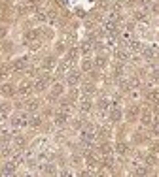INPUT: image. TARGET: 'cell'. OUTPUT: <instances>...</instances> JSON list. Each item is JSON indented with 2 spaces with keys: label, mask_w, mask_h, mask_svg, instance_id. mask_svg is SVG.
Wrapping results in <instances>:
<instances>
[{
  "label": "cell",
  "mask_w": 159,
  "mask_h": 177,
  "mask_svg": "<svg viewBox=\"0 0 159 177\" xmlns=\"http://www.w3.org/2000/svg\"><path fill=\"white\" fill-rule=\"evenodd\" d=\"M19 92H21V94H28V92H30V83L23 81L21 87H19Z\"/></svg>",
  "instance_id": "277c9868"
},
{
  "label": "cell",
  "mask_w": 159,
  "mask_h": 177,
  "mask_svg": "<svg viewBox=\"0 0 159 177\" xmlns=\"http://www.w3.org/2000/svg\"><path fill=\"white\" fill-rule=\"evenodd\" d=\"M38 2H40V0H30V4H38Z\"/></svg>",
  "instance_id": "836d02e7"
},
{
  "label": "cell",
  "mask_w": 159,
  "mask_h": 177,
  "mask_svg": "<svg viewBox=\"0 0 159 177\" xmlns=\"http://www.w3.org/2000/svg\"><path fill=\"white\" fill-rule=\"evenodd\" d=\"M116 59H119L123 62V60H127V53L125 51H116Z\"/></svg>",
  "instance_id": "7c38bea8"
},
{
  "label": "cell",
  "mask_w": 159,
  "mask_h": 177,
  "mask_svg": "<svg viewBox=\"0 0 159 177\" xmlns=\"http://www.w3.org/2000/svg\"><path fill=\"white\" fill-rule=\"evenodd\" d=\"M93 91H95V87L91 85V83H87V85H83V92H85V94H91Z\"/></svg>",
  "instance_id": "5bb4252c"
},
{
  "label": "cell",
  "mask_w": 159,
  "mask_h": 177,
  "mask_svg": "<svg viewBox=\"0 0 159 177\" xmlns=\"http://www.w3.org/2000/svg\"><path fill=\"white\" fill-rule=\"evenodd\" d=\"M99 108H100V109H106V100H100V102H99Z\"/></svg>",
  "instance_id": "f1b7e54d"
},
{
  "label": "cell",
  "mask_w": 159,
  "mask_h": 177,
  "mask_svg": "<svg viewBox=\"0 0 159 177\" xmlns=\"http://www.w3.org/2000/svg\"><path fill=\"white\" fill-rule=\"evenodd\" d=\"M119 117H121V113H119L118 109H114L112 115H110V119H112V121H119Z\"/></svg>",
  "instance_id": "9a60e30c"
},
{
  "label": "cell",
  "mask_w": 159,
  "mask_h": 177,
  "mask_svg": "<svg viewBox=\"0 0 159 177\" xmlns=\"http://www.w3.org/2000/svg\"><path fill=\"white\" fill-rule=\"evenodd\" d=\"M118 153L125 154V153H127V145H125V143H118Z\"/></svg>",
  "instance_id": "ac0fdd59"
},
{
  "label": "cell",
  "mask_w": 159,
  "mask_h": 177,
  "mask_svg": "<svg viewBox=\"0 0 159 177\" xmlns=\"http://www.w3.org/2000/svg\"><path fill=\"white\" fill-rule=\"evenodd\" d=\"M63 92V85H55L53 87V96H59Z\"/></svg>",
  "instance_id": "e0dca14e"
},
{
  "label": "cell",
  "mask_w": 159,
  "mask_h": 177,
  "mask_svg": "<svg viewBox=\"0 0 159 177\" xmlns=\"http://www.w3.org/2000/svg\"><path fill=\"white\" fill-rule=\"evenodd\" d=\"M106 64V60L102 59V57H99V59H97V66H104Z\"/></svg>",
  "instance_id": "cb8c5ba5"
},
{
  "label": "cell",
  "mask_w": 159,
  "mask_h": 177,
  "mask_svg": "<svg viewBox=\"0 0 159 177\" xmlns=\"http://www.w3.org/2000/svg\"><path fill=\"white\" fill-rule=\"evenodd\" d=\"M129 47H131L133 51H138V49H140V43H138V41H131V45H129Z\"/></svg>",
  "instance_id": "44dd1931"
},
{
  "label": "cell",
  "mask_w": 159,
  "mask_h": 177,
  "mask_svg": "<svg viewBox=\"0 0 159 177\" xmlns=\"http://www.w3.org/2000/svg\"><path fill=\"white\" fill-rule=\"evenodd\" d=\"M154 134H155V136H159V121L154 124Z\"/></svg>",
  "instance_id": "4316f807"
},
{
  "label": "cell",
  "mask_w": 159,
  "mask_h": 177,
  "mask_svg": "<svg viewBox=\"0 0 159 177\" xmlns=\"http://www.w3.org/2000/svg\"><path fill=\"white\" fill-rule=\"evenodd\" d=\"M55 123H57V124H64V123H66V109H63V111H59V113L55 115Z\"/></svg>",
  "instance_id": "6da1fadb"
},
{
  "label": "cell",
  "mask_w": 159,
  "mask_h": 177,
  "mask_svg": "<svg viewBox=\"0 0 159 177\" xmlns=\"http://www.w3.org/2000/svg\"><path fill=\"white\" fill-rule=\"evenodd\" d=\"M0 109H2L4 113H8V111H9V104H2V108H0Z\"/></svg>",
  "instance_id": "83f0119b"
},
{
  "label": "cell",
  "mask_w": 159,
  "mask_h": 177,
  "mask_svg": "<svg viewBox=\"0 0 159 177\" xmlns=\"http://www.w3.org/2000/svg\"><path fill=\"white\" fill-rule=\"evenodd\" d=\"M142 123H144V124H150L152 123V115L148 113V111H144V115H142Z\"/></svg>",
  "instance_id": "4fadbf2b"
},
{
  "label": "cell",
  "mask_w": 159,
  "mask_h": 177,
  "mask_svg": "<svg viewBox=\"0 0 159 177\" xmlns=\"http://www.w3.org/2000/svg\"><path fill=\"white\" fill-rule=\"evenodd\" d=\"M4 34H6V28H4V27H0V38L4 36Z\"/></svg>",
  "instance_id": "1f68e13d"
},
{
  "label": "cell",
  "mask_w": 159,
  "mask_h": 177,
  "mask_svg": "<svg viewBox=\"0 0 159 177\" xmlns=\"http://www.w3.org/2000/svg\"><path fill=\"white\" fill-rule=\"evenodd\" d=\"M32 124H34V126H38V124H40V119L34 117V119H32Z\"/></svg>",
  "instance_id": "f546056e"
},
{
  "label": "cell",
  "mask_w": 159,
  "mask_h": 177,
  "mask_svg": "<svg viewBox=\"0 0 159 177\" xmlns=\"http://www.w3.org/2000/svg\"><path fill=\"white\" fill-rule=\"evenodd\" d=\"M45 173H55V168L51 166V164H49V166H45Z\"/></svg>",
  "instance_id": "484cf974"
},
{
  "label": "cell",
  "mask_w": 159,
  "mask_h": 177,
  "mask_svg": "<svg viewBox=\"0 0 159 177\" xmlns=\"http://www.w3.org/2000/svg\"><path fill=\"white\" fill-rule=\"evenodd\" d=\"M135 17L138 19V21H144V19H146V17H144V13H142V11H136V13H135Z\"/></svg>",
  "instance_id": "7402d4cb"
},
{
  "label": "cell",
  "mask_w": 159,
  "mask_h": 177,
  "mask_svg": "<svg viewBox=\"0 0 159 177\" xmlns=\"http://www.w3.org/2000/svg\"><path fill=\"white\" fill-rule=\"evenodd\" d=\"M38 108V102L34 100V102H30V104H28V109H30V111H34V109Z\"/></svg>",
  "instance_id": "603a6c76"
},
{
  "label": "cell",
  "mask_w": 159,
  "mask_h": 177,
  "mask_svg": "<svg viewBox=\"0 0 159 177\" xmlns=\"http://www.w3.org/2000/svg\"><path fill=\"white\" fill-rule=\"evenodd\" d=\"M78 81H80V75H78V72L68 73V83H70V85H76Z\"/></svg>",
  "instance_id": "5b68a950"
},
{
  "label": "cell",
  "mask_w": 159,
  "mask_h": 177,
  "mask_svg": "<svg viewBox=\"0 0 159 177\" xmlns=\"http://www.w3.org/2000/svg\"><path fill=\"white\" fill-rule=\"evenodd\" d=\"M38 34H40L38 30H30V32H27V34H25V40H28V41L36 40V38H38Z\"/></svg>",
  "instance_id": "ba28073f"
},
{
  "label": "cell",
  "mask_w": 159,
  "mask_h": 177,
  "mask_svg": "<svg viewBox=\"0 0 159 177\" xmlns=\"http://www.w3.org/2000/svg\"><path fill=\"white\" fill-rule=\"evenodd\" d=\"M0 91H2V94H4V96H12V94H14V87H12V85H4Z\"/></svg>",
  "instance_id": "52a82bcc"
},
{
  "label": "cell",
  "mask_w": 159,
  "mask_h": 177,
  "mask_svg": "<svg viewBox=\"0 0 159 177\" xmlns=\"http://www.w3.org/2000/svg\"><path fill=\"white\" fill-rule=\"evenodd\" d=\"M82 68L85 70V72H89V70H91V62H89V60H83V62H82Z\"/></svg>",
  "instance_id": "ffe728a7"
},
{
  "label": "cell",
  "mask_w": 159,
  "mask_h": 177,
  "mask_svg": "<svg viewBox=\"0 0 159 177\" xmlns=\"http://www.w3.org/2000/svg\"><path fill=\"white\" fill-rule=\"evenodd\" d=\"M82 109H83V111H89V109H91V102L89 100H82Z\"/></svg>",
  "instance_id": "2e32d148"
},
{
  "label": "cell",
  "mask_w": 159,
  "mask_h": 177,
  "mask_svg": "<svg viewBox=\"0 0 159 177\" xmlns=\"http://www.w3.org/2000/svg\"><path fill=\"white\" fill-rule=\"evenodd\" d=\"M142 4H150V0H140Z\"/></svg>",
  "instance_id": "d6a6232c"
},
{
  "label": "cell",
  "mask_w": 159,
  "mask_h": 177,
  "mask_svg": "<svg viewBox=\"0 0 159 177\" xmlns=\"http://www.w3.org/2000/svg\"><path fill=\"white\" fill-rule=\"evenodd\" d=\"M110 151H112V147H110L108 143H102V145H100V153L102 154H110Z\"/></svg>",
  "instance_id": "8fae6325"
},
{
  "label": "cell",
  "mask_w": 159,
  "mask_h": 177,
  "mask_svg": "<svg viewBox=\"0 0 159 177\" xmlns=\"http://www.w3.org/2000/svg\"><path fill=\"white\" fill-rule=\"evenodd\" d=\"M154 11H155V13H159V2H157V4H154Z\"/></svg>",
  "instance_id": "4dcf8cb0"
},
{
  "label": "cell",
  "mask_w": 159,
  "mask_h": 177,
  "mask_svg": "<svg viewBox=\"0 0 159 177\" xmlns=\"http://www.w3.org/2000/svg\"><path fill=\"white\" fill-rule=\"evenodd\" d=\"M25 64H27V62H25V59H17L14 64H12V70H14V72H19V70L25 68Z\"/></svg>",
  "instance_id": "7a4b0ae2"
},
{
  "label": "cell",
  "mask_w": 159,
  "mask_h": 177,
  "mask_svg": "<svg viewBox=\"0 0 159 177\" xmlns=\"http://www.w3.org/2000/svg\"><path fill=\"white\" fill-rule=\"evenodd\" d=\"M47 81H49V79H47V77H42L40 81L36 83V91H44L45 87H47Z\"/></svg>",
  "instance_id": "8992f818"
},
{
  "label": "cell",
  "mask_w": 159,
  "mask_h": 177,
  "mask_svg": "<svg viewBox=\"0 0 159 177\" xmlns=\"http://www.w3.org/2000/svg\"><path fill=\"white\" fill-rule=\"evenodd\" d=\"M15 143H17V145H19V147H21V145H23V143H25V140H23V138H21V136H17V138H15Z\"/></svg>",
  "instance_id": "d4e9b609"
},
{
  "label": "cell",
  "mask_w": 159,
  "mask_h": 177,
  "mask_svg": "<svg viewBox=\"0 0 159 177\" xmlns=\"http://www.w3.org/2000/svg\"><path fill=\"white\" fill-rule=\"evenodd\" d=\"M55 66V59L53 57H47V59H45V62H44V68L45 70H51Z\"/></svg>",
  "instance_id": "9c48e42d"
},
{
  "label": "cell",
  "mask_w": 159,
  "mask_h": 177,
  "mask_svg": "<svg viewBox=\"0 0 159 177\" xmlns=\"http://www.w3.org/2000/svg\"><path fill=\"white\" fill-rule=\"evenodd\" d=\"M76 55H78V51H76V49L70 51V53H68V62H72V60L76 59Z\"/></svg>",
  "instance_id": "d6986e66"
},
{
  "label": "cell",
  "mask_w": 159,
  "mask_h": 177,
  "mask_svg": "<svg viewBox=\"0 0 159 177\" xmlns=\"http://www.w3.org/2000/svg\"><path fill=\"white\" fill-rule=\"evenodd\" d=\"M148 98H150L152 102H155V104H159V91H152L150 94H148Z\"/></svg>",
  "instance_id": "30bf717a"
},
{
  "label": "cell",
  "mask_w": 159,
  "mask_h": 177,
  "mask_svg": "<svg viewBox=\"0 0 159 177\" xmlns=\"http://www.w3.org/2000/svg\"><path fill=\"white\" fill-rule=\"evenodd\" d=\"M14 172H15V162L4 164V168H2V173H4V175H9V173H14Z\"/></svg>",
  "instance_id": "3957f363"
}]
</instances>
